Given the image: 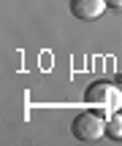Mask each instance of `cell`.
<instances>
[{
	"mask_svg": "<svg viewBox=\"0 0 122 146\" xmlns=\"http://www.w3.org/2000/svg\"><path fill=\"white\" fill-rule=\"evenodd\" d=\"M68 8H71V14H73L76 19L92 22L109 8V3L106 0H68Z\"/></svg>",
	"mask_w": 122,
	"mask_h": 146,
	"instance_id": "3957f363",
	"label": "cell"
},
{
	"mask_svg": "<svg viewBox=\"0 0 122 146\" xmlns=\"http://www.w3.org/2000/svg\"><path fill=\"white\" fill-rule=\"evenodd\" d=\"M84 98H87V103L101 106V108H117V106L122 103L119 89H117V87H111L109 81H98V84H92V87L87 89Z\"/></svg>",
	"mask_w": 122,
	"mask_h": 146,
	"instance_id": "7a4b0ae2",
	"label": "cell"
},
{
	"mask_svg": "<svg viewBox=\"0 0 122 146\" xmlns=\"http://www.w3.org/2000/svg\"><path fill=\"white\" fill-rule=\"evenodd\" d=\"M109 3V8H114V11H122V0H106Z\"/></svg>",
	"mask_w": 122,
	"mask_h": 146,
	"instance_id": "5b68a950",
	"label": "cell"
},
{
	"mask_svg": "<svg viewBox=\"0 0 122 146\" xmlns=\"http://www.w3.org/2000/svg\"><path fill=\"white\" fill-rule=\"evenodd\" d=\"M71 133H73L76 141H98V138L106 135V122H103V116L98 114H90V111H84V114H76L73 122H71Z\"/></svg>",
	"mask_w": 122,
	"mask_h": 146,
	"instance_id": "6da1fadb",
	"label": "cell"
},
{
	"mask_svg": "<svg viewBox=\"0 0 122 146\" xmlns=\"http://www.w3.org/2000/svg\"><path fill=\"white\" fill-rule=\"evenodd\" d=\"M106 135L114 138V141H119V138H122V116L119 114H111L106 119Z\"/></svg>",
	"mask_w": 122,
	"mask_h": 146,
	"instance_id": "277c9868",
	"label": "cell"
}]
</instances>
